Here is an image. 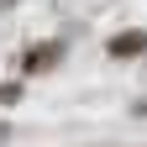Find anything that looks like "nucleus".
Returning <instances> with one entry per match:
<instances>
[{"instance_id": "f257e3e1", "label": "nucleus", "mask_w": 147, "mask_h": 147, "mask_svg": "<svg viewBox=\"0 0 147 147\" xmlns=\"http://www.w3.org/2000/svg\"><path fill=\"white\" fill-rule=\"evenodd\" d=\"M147 47V37H116V42H110V53H116V58H126V53H142Z\"/></svg>"}, {"instance_id": "f03ea898", "label": "nucleus", "mask_w": 147, "mask_h": 147, "mask_svg": "<svg viewBox=\"0 0 147 147\" xmlns=\"http://www.w3.org/2000/svg\"><path fill=\"white\" fill-rule=\"evenodd\" d=\"M5 137H11V131H5V121H0V147H5Z\"/></svg>"}]
</instances>
